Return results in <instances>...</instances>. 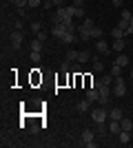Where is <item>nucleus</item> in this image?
Instances as JSON below:
<instances>
[{"mask_svg":"<svg viewBox=\"0 0 133 148\" xmlns=\"http://www.w3.org/2000/svg\"><path fill=\"white\" fill-rule=\"evenodd\" d=\"M22 42H25V36H22V31L16 29L11 36H9V47H11V51H20Z\"/></svg>","mask_w":133,"mask_h":148,"instance_id":"obj_1","label":"nucleus"},{"mask_svg":"<svg viewBox=\"0 0 133 148\" xmlns=\"http://www.w3.org/2000/svg\"><path fill=\"white\" fill-rule=\"evenodd\" d=\"M113 95L115 97H124L127 95V84H124V77H115L113 80Z\"/></svg>","mask_w":133,"mask_h":148,"instance_id":"obj_2","label":"nucleus"},{"mask_svg":"<svg viewBox=\"0 0 133 148\" xmlns=\"http://www.w3.org/2000/svg\"><path fill=\"white\" fill-rule=\"evenodd\" d=\"M91 117H93L95 124H104V119L109 117V111H107V108H102V106H98V108L91 111Z\"/></svg>","mask_w":133,"mask_h":148,"instance_id":"obj_3","label":"nucleus"},{"mask_svg":"<svg viewBox=\"0 0 133 148\" xmlns=\"http://www.w3.org/2000/svg\"><path fill=\"white\" fill-rule=\"evenodd\" d=\"M82 144L87 148H95V142H93V130L91 128H84L82 130Z\"/></svg>","mask_w":133,"mask_h":148,"instance_id":"obj_4","label":"nucleus"},{"mask_svg":"<svg viewBox=\"0 0 133 148\" xmlns=\"http://www.w3.org/2000/svg\"><path fill=\"white\" fill-rule=\"evenodd\" d=\"M100 104L104 106V104H109V97H111V88L107 86V84H100Z\"/></svg>","mask_w":133,"mask_h":148,"instance_id":"obj_5","label":"nucleus"},{"mask_svg":"<svg viewBox=\"0 0 133 148\" xmlns=\"http://www.w3.org/2000/svg\"><path fill=\"white\" fill-rule=\"evenodd\" d=\"M67 18H69V16H67V7H56V16H53V25H58V22H64Z\"/></svg>","mask_w":133,"mask_h":148,"instance_id":"obj_6","label":"nucleus"},{"mask_svg":"<svg viewBox=\"0 0 133 148\" xmlns=\"http://www.w3.org/2000/svg\"><path fill=\"white\" fill-rule=\"evenodd\" d=\"M64 33H67V25H64V22H58V25H53V29H51V36H53V38H58V40H60Z\"/></svg>","mask_w":133,"mask_h":148,"instance_id":"obj_7","label":"nucleus"},{"mask_svg":"<svg viewBox=\"0 0 133 148\" xmlns=\"http://www.w3.org/2000/svg\"><path fill=\"white\" fill-rule=\"evenodd\" d=\"M95 51H98V53H104V56H111V47H109V44L104 42L102 38L95 42Z\"/></svg>","mask_w":133,"mask_h":148,"instance_id":"obj_8","label":"nucleus"},{"mask_svg":"<svg viewBox=\"0 0 133 148\" xmlns=\"http://www.w3.org/2000/svg\"><path fill=\"white\" fill-rule=\"evenodd\" d=\"M87 99L91 102V104L100 102V91H98V88H93V86H89V88H87Z\"/></svg>","mask_w":133,"mask_h":148,"instance_id":"obj_9","label":"nucleus"},{"mask_svg":"<svg viewBox=\"0 0 133 148\" xmlns=\"http://www.w3.org/2000/svg\"><path fill=\"white\" fill-rule=\"evenodd\" d=\"M78 36H80V40H91V29H87V27H78Z\"/></svg>","mask_w":133,"mask_h":148,"instance_id":"obj_10","label":"nucleus"},{"mask_svg":"<svg viewBox=\"0 0 133 148\" xmlns=\"http://www.w3.org/2000/svg\"><path fill=\"white\" fill-rule=\"evenodd\" d=\"M127 49V42H124V38H120V40H113V47H111V51H124Z\"/></svg>","mask_w":133,"mask_h":148,"instance_id":"obj_11","label":"nucleus"},{"mask_svg":"<svg viewBox=\"0 0 133 148\" xmlns=\"http://www.w3.org/2000/svg\"><path fill=\"white\" fill-rule=\"evenodd\" d=\"M60 42H64V44H73V42H76V33H73V31H67V33L60 38Z\"/></svg>","mask_w":133,"mask_h":148,"instance_id":"obj_12","label":"nucleus"},{"mask_svg":"<svg viewBox=\"0 0 133 148\" xmlns=\"http://www.w3.org/2000/svg\"><path fill=\"white\" fill-rule=\"evenodd\" d=\"M89 106H91V102L84 97L82 102H78V104H76V108H78V113H87V111H89Z\"/></svg>","mask_w":133,"mask_h":148,"instance_id":"obj_13","label":"nucleus"},{"mask_svg":"<svg viewBox=\"0 0 133 148\" xmlns=\"http://www.w3.org/2000/svg\"><path fill=\"white\" fill-rule=\"evenodd\" d=\"M109 130H111V135H118V133L122 130L120 122H118V119H111V124H109Z\"/></svg>","mask_w":133,"mask_h":148,"instance_id":"obj_14","label":"nucleus"},{"mask_svg":"<svg viewBox=\"0 0 133 148\" xmlns=\"http://www.w3.org/2000/svg\"><path fill=\"white\" fill-rule=\"evenodd\" d=\"M120 126H122V130H129V133H131V130H133V119L122 117V119H120Z\"/></svg>","mask_w":133,"mask_h":148,"instance_id":"obj_15","label":"nucleus"},{"mask_svg":"<svg viewBox=\"0 0 133 148\" xmlns=\"http://www.w3.org/2000/svg\"><path fill=\"white\" fill-rule=\"evenodd\" d=\"M31 53H42V40H31Z\"/></svg>","mask_w":133,"mask_h":148,"instance_id":"obj_16","label":"nucleus"},{"mask_svg":"<svg viewBox=\"0 0 133 148\" xmlns=\"http://www.w3.org/2000/svg\"><path fill=\"white\" fill-rule=\"evenodd\" d=\"M89 60H91V51H80L78 53V64H84Z\"/></svg>","mask_w":133,"mask_h":148,"instance_id":"obj_17","label":"nucleus"},{"mask_svg":"<svg viewBox=\"0 0 133 148\" xmlns=\"http://www.w3.org/2000/svg\"><path fill=\"white\" fill-rule=\"evenodd\" d=\"M122 117H124V115H122V108H111V111H109V119H118V122H120Z\"/></svg>","mask_w":133,"mask_h":148,"instance_id":"obj_18","label":"nucleus"},{"mask_svg":"<svg viewBox=\"0 0 133 148\" xmlns=\"http://www.w3.org/2000/svg\"><path fill=\"white\" fill-rule=\"evenodd\" d=\"M111 75H113V77H120V75H122V66L118 64V62L111 64Z\"/></svg>","mask_w":133,"mask_h":148,"instance_id":"obj_19","label":"nucleus"},{"mask_svg":"<svg viewBox=\"0 0 133 148\" xmlns=\"http://www.w3.org/2000/svg\"><path fill=\"white\" fill-rule=\"evenodd\" d=\"M118 139H120V144H129V142H131L129 130H120V133H118Z\"/></svg>","mask_w":133,"mask_h":148,"instance_id":"obj_20","label":"nucleus"},{"mask_svg":"<svg viewBox=\"0 0 133 148\" xmlns=\"http://www.w3.org/2000/svg\"><path fill=\"white\" fill-rule=\"evenodd\" d=\"M115 62H118V64H120L122 69H124V66H129V56H124V53H120V56L115 58Z\"/></svg>","mask_w":133,"mask_h":148,"instance_id":"obj_21","label":"nucleus"},{"mask_svg":"<svg viewBox=\"0 0 133 148\" xmlns=\"http://www.w3.org/2000/svg\"><path fill=\"white\" fill-rule=\"evenodd\" d=\"M111 36H113V40H120V38H127V36H124V31H122L120 27H115V29L111 31Z\"/></svg>","mask_w":133,"mask_h":148,"instance_id":"obj_22","label":"nucleus"},{"mask_svg":"<svg viewBox=\"0 0 133 148\" xmlns=\"http://www.w3.org/2000/svg\"><path fill=\"white\" fill-rule=\"evenodd\" d=\"M91 60H93V69H95V71H102V69H104V64L98 60V56H95V53L91 56Z\"/></svg>","mask_w":133,"mask_h":148,"instance_id":"obj_23","label":"nucleus"},{"mask_svg":"<svg viewBox=\"0 0 133 148\" xmlns=\"http://www.w3.org/2000/svg\"><path fill=\"white\" fill-rule=\"evenodd\" d=\"M78 53H80V51H73V49L67 51V60L69 62H78Z\"/></svg>","mask_w":133,"mask_h":148,"instance_id":"obj_24","label":"nucleus"},{"mask_svg":"<svg viewBox=\"0 0 133 148\" xmlns=\"http://www.w3.org/2000/svg\"><path fill=\"white\" fill-rule=\"evenodd\" d=\"M113 80H115L113 75H102V77H100V82H102V84H107V86H111V82H113Z\"/></svg>","mask_w":133,"mask_h":148,"instance_id":"obj_25","label":"nucleus"},{"mask_svg":"<svg viewBox=\"0 0 133 148\" xmlns=\"http://www.w3.org/2000/svg\"><path fill=\"white\" fill-rule=\"evenodd\" d=\"M118 27H120L122 31H124V29H129V27H131V20H124V18H120V22H118Z\"/></svg>","mask_w":133,"mask_h":148,"instance_id":"obj_26","label":"nucleus"},{"mask_svg":"<svg viewBox=\"0 0 133 148\" xmlns=\"http://www.w3.org/2000/svg\"><path fill=\"white\" fill-rule=\"evenodd\" d=\"M31 31H33V33H36V36H38L40 31H42V25H40V22H36V20H33V22H31Z\"/></svg>","mask_w":133,"mask_h":148,"instance_id":"obj_27","label":"nucleus"},{"mask_svg":"<svg viewBox=\"0 0 133 148\" xmlns=\"http://www.w3.org/2000/svg\"><path fill=\"white\" fill-rule=\"evenodd\" d=\"M91 38H98V40L102 38V29L100 27H93V29H91Z\"/></svg>","mask_w":133,"mask_h":148,"instance_id":"obj_28","label":"nucleus"},{"mask_svg":"<svg viewBox=\"0 0 133 148\" xmlns=\"http://www.w3.org/2000/svg\"><path fill=\"white\" fill-rule=\"evenodd\" d=\"M82 27H87V29H93V20H91V18H84V22H82Z\"/></svg>","mask_w":133,"mask_h":148,"instance_id":"obj_29","label":"nucleus"},{"mask_svg":"<svg viewBox=\"0 0 133 148\" xmlns=\"http://www.w3.org/2000/svg\"><path fill=\"white\" fill-rule=\"evenodd\" d=\"M40 60H42V53H31V62L33 64H38Z\"/></svg>","mask_w":133,"mask_h":148,"instance_id":"obj_30","label":"nucleus"},{"mask_svg":"<svg viewBox=\"0 0 133 148\" xmlns=\"http://www.w3.org/2000/svg\"><path fill=\"white\" fill-rule=\"evenodd\" d=\"M76 18H84V9L82 7H76V13H73Z\"/></svg>","mask_w":133,"mask_h":148,"instance_id":"obj_31","label":"nucleus"},{"mask_svg":"<svg viewBox=\"0 0 133 148\" xmlns=\"http://www.w3.org/2000/svg\"><path fill=\"white\" fill-rule=\"evenodd\" d=\"M120 16H122L124 20H131V16H133V13L129 11V9H122V13H120Z\"/></svg>","mask_w":133,"mask_h":148,"instance_id":"obj_32","label":"nucleus"},{"mask_svg":"<svg viewBox=\"0 0 133 148\" xmlns=\"http://www.w3.org/2000/svg\"><path fill=\"white\" fill-rule=\"evenodd\" d=\"M60 69H62L64 73H67V71L71 69V62H69V60H64V62H62V66H60Z\"/></svg>","mask_w":133,"mask_h":148,"instance_id":"obj_33","label":"nucleus"},{"mask_svg":"<svg viewBox=\"0 0 133 148\" xmlns=\"http://www.w3.org/2000/svg\"><path fill=\"white\" fill-rule=\"evenodd\" d=\"M73 13H76V7H67V16L69 18H73Z\"/></svg>","mask_w":133,"mask_h":148,"instance_id":"obj_34","label":"nucleus"},{"mask_svg":"<svg viewBox=\"0 0 133 148\" xmlns=\"http://www.w3.org/2000/svg\"><path fill=\"white\" fill-rule=\"evenodd\" d=\"M13 27H16L18 31H22V20H13Z\"/></svg>","mask_w":133,"mask_h":148,"instance_id":"obj_35","label":"nucleus"},{"mask_svg":"<svg viewBox=\"0 0 133 148\" xmlns=\"http://www.w3.org/2000/svg\"><path fill=\"white\" fill-rule=\"evenodd\" d=\"M40 2H42V0H29V7L36 9V7H40Z\"/></svg>","mask_w":133,"mask_h":148,"instance_id":"obj_36","label":"nucleus"},{"mask_svg":"<svg viewBox=\"0 0 133 148\" xmlns=\"http://www.w3.org/2000/svg\"><path fill=\"white\" fill-rule=\"evenodd\" d=\"M73 7H82L84 9V0H73Z\"/></svg>","mask_w":133,"mask_h":148,"instance_id":"obj_37","label":"nucleus"},{"mask_svg":"<svg viewBox=\"0 0 133 148\" xmlns=\"http://www.w3.org/2000/svg\"><path fill=\"white\" fill-rule=\"evenodd\" d=\"M53 7H64V0H53Z\"/></svg>","mask_w":133,"mask_h":148,"instance_id":"obj_38","label":"nucleus"},{"mask_svg":"<svg viewBox=\"0 0 133 148\" xmlns=\"http://www.w3.org/2000/svg\"><path fill=\"white\" fill-rule=\"evenodd\" d=\"M124 36H133V25L129 27V29H124Z\"/></svg>","mask_w":133,"mask_h":148,"instance_id":"obj_39","label":"nucleus"},{"mask_svg":"<svg viewBox=\"0 0 133 148\" xmlns=\"http://www.w3.org/2000/svg\"><path fill=\"white\" fill-rule=\"evenodd\" d=\"M113 7H122V0H113Z\"/></svg>","mask_w":133,"mask_h":148,"instance_id":"obj_40","label":"nucleus"},{"mask_svg":"<svg viewBox=\"0 0 133 148\" xmlns=\"http://www.w3.org/2000/svg\"><path fill=\"white\" fill-rule=\"evenodd\" d=\"M131 80H133V71H131Z\"/></svg>","mask_w":133,"mask_h":148,"instance_id":"obj_41","label":"nucleus"},{"mask_svg":"<svg viewBox=\"0 0 133 148\" xmlns=\"http://www.w3.org/2000/svg\"><path fill=\"white\" fill-rule=\"evenodd\" d=\"M131 25H133V16H131Z\"/></svg>","mask_w":133,"mask_h":148,"instance_id":"obj_42","label":"nucleus"}]
</instances>
